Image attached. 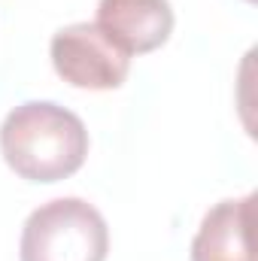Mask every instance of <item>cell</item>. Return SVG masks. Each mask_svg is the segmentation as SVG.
Segmentation results:
<instances>
[{
    "instance_id": "8992f818",
    "label": "cell",
    "mask_w": 258,
    "mask_h": 261,
    "mask_svg": "<svg viewBox=\"0 0 258 261\" xmlns=\"http://www.w3.org/2000/svg\"><path fill=\"white\" fill-rule=\"evenodd\" d=\"M246 3H255V0H246Z\"/></svg>"
},
{
    "instance_id": "6da1fadb",
    "label": "cell",
    "mask_w": 258,
    "mask_h": 261,
    "mask_svg": "<svg viewBox=\"0 0 258 261\" xmlns=\"http://www.w3.org/2000/svg\"><path fill=\"white\" fill-rule=\"evenodd\" d=\"M0 155L28 182H61L88 158L85 122L55 100H28L6 113L0 125Z\"/></svg>"
},
{
    "instance_id": "277c9868",
    "label": "cell",
    "mask_w": 258,
    "mask_h": 261,
    "mask_svg": "<svg viewBox=\"0 0 258 261\" xmlns=\"http://www.w3.org/2000/svg\"><path fill=\"white\" fill-rule=\"evenodd\" d=\"M94 24L134 58L155 52L170 40L176 15L170 0H100Z\"/></svg>"
},
{
    "instance_id": "3957f363",
    "label": "cell",
    "mask_w": 258,
    "mask_h": 261,
    "mask_svg": "<svg viewBox=\"0 0 258 261\" xmlns=\"http://www.w3.org/2000/svg\"><path fill=\"white\" fill-rule=\"evenodd\" d=\"M49 58L55 73L73 88L113 91L125 85L131 55H125L94 21H73L52 34Z\"/></svg>"
},
{
    "instance_id": "5b68a950",
    "label": "cell",
    "mask_w": 258,
    "mask_h": 261,
    "mask_svg": "<svg viewBox=\"0 0 258 261\" xmlns=\"http://www.w3.org/2000/svg\"><path fill=\"white\" fill-rule=\"evenodd\" d=\"M255 192L219 200L197 225L192 261H255Z\"/></svg>"
},
{
    "instance_id": "7a4b0ae2",
    "label": "cell",
    "mask_w": 258,
    "mask_h": 261,
    "mask_svg": "<svg viewBox=\"0 0 258 261\" xmlns=\"http://www.w3.org/2000/svg\"><path fill=\"white\" fill-rule=\"evenodd\" d=\"M110 228L82 197H55L37 206L21 228V261H107Z\"/></svg>"
}]
</instances>
